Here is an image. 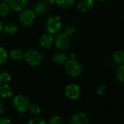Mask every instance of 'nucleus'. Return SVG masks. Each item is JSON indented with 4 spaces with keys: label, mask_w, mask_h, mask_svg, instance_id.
I'll return each instance as SVG.
<instances>
[{
    "label": "nucleus",
    "mask_w": 124,
    "mask_h": 124,
    "mask_svg": "<svg viewBox=\"0 0 124 124\" xmlns=\"http://www.w3.org/2000/svg\"><path fill=\"white\" fill-rule=\"evenodd\" d=\"M64 27L63 21L57 15L50 16L46 23V29L47 32L51 35H57L59 33Z\"/></svg>",
    "instance_id": "nucleus-1"
},
{
    "label": "nucleus",
    "mask_w": 124,
    "mask_h": 124,
    "mask_svg": "<svg viewBox=\"0 0 124 124\" xmlns=\"http://www.w3.org/2000/svg\"><path fill=\"white\" fill-rule=\"evenodd\" d=\"M65 71L66 73L72 77H77L81 74L83 71L82 65L76 60H67L65 64Z\"/></svg>",
    "instance_id": "nucleus-2"
},
{
    "label": "nucleus",
    "mask_w": 124,
    "mask_h": 124,
    "mask_svg": "<svg viewBox=\"0 0 124 124\" xmlns=\"http://www.w3.org/2000/svg\"><path fill=\"white\" fill-rule=\"evenodd\" d=\"M24 58L26 62L31 66L36 67L39 65L42 61V54L35 49H29L24 54Z\"/></svg>",
    "instance_id": "nucleus-3"
},
{
    "label": "nucleus",
    "mask_w": 124,
    "mask_h": 124,
    "mask_svg": "<svg viewBox=\"0 0 124 124\" xmlns=\"http://www.w3.org/2000/svg\"><path fill=\"white\" fill-rule=\"evenodd\" d=\"M35 18H36V15L33 11V9H25L24 10L21 11L18 17L19 23L23 26H26V27L32 25L35 20Z\"/></svg>",
    "instance_id": "nucleus-4"
},
{
    "label": "nucleus",
    "mask_w": 124,
    "mask_h": 124,
    "mask_svg": "<svg viewBox=\"0 0 124 124\" xmlns=\"http://www.w3.org/2000/svg\"><path fill=\"white\" fill-rule=\"evenodd\" d=\"M54 43L58 49L60 51L67 50L71 45V39L69 36L65 34L64 33H59L56 35Z\"/></svg>",
    "instance_id": "nucleus-5"
},
{
    "label": "nucleus",
    "mask_w": 124,
    "mask_h": 124,
    "mask_svg": "<svg viewBox=\"0 0 124 124\" xmlns=\"http://www.w3.org/2000/svg\"><path fill=\"white\" fill-rule=\"evenodd\" d=\"M29 99L23 94H18L13 99V106L15 109L20 113L26 112L29 110Z\"/></svg>",
    "instance_id": "nucleus-6"
},
{
    "label": "nucleus",
    "mask_w": 124,
    "mask_h": 124,
    "mask_svg": "<svg viewBox=\"0 0 124 124\" xmlns=\"http://www.w3.org/2000/svg\"><path fill=\"white\" fill-rule=\"evenodd\" d=\"M50 9V5L46 0H37L34 5V9L35 15L39 17L45 16Z\"/></svg>",
    "instance_id": "nucleus-7"
},
{
    "label": "nucleus",
    "mask_w": 124,
    "mask_h": 124,
    "mask_svg": "<svg viewBox=\"0 0 124 124\" xmlns=\"http://www.w3.org/2000/svg\"><path fill=\"white\" fill-rule=\"evenodd\" d=\"M65 94L70 100H77L81 95L80 88L74 84H69L65 89Z\"/></svg>",
    "instance_id": "nucleus-8"
},
{
    "label": "nucleus",
    "mask_w": 124,
    "mask_h": 124,
    "mask_svg": "<svg viewBox=\"0 0 124 124\" xmlns=\"http://www.w3.org/2000/svg\"><path fill=\"white\" fill-rule=\"evenodd\" d=\"M94 0H77L76 7L81 12H88L94 7Z\"/></svg>",
    "instance_id": "nucleus-9"
},
{
    "label": "nucleus",
    "mask_w": 124,
    "mask_h": 124,
    "mask_svg": "<svg viewBox=\"0 0 124 124\" xmlns=\"http://www.w3.org/2000/svg\"><path fill=\"white\" fill-rule=\"evenodd\" d=\"M29 4V0H10L9 6L15 12L24 10Z\"/></svg>",
    "instance_id": "nucleus-10"
},
{
    "label": "nucleus",
    "mask_w": 124,
    "mask_h": 124,
    "mask_svg": "<svg viewBox=\"0 0 124 124\" xmlns=\"http://www.w3.org/2000/svg\"><path fill=\"white\" fill-rule=\"evenodd\" d=\"M88 117L83 113L75 114L70 120V124H88Z\"/></svg>",
    "instance_id": "nucleus-11"
},
{
    "label": "nucleus",
    "mask_w": 124,
    "mask_h": 124,
    "mask_svg": "<svg viewBox=\"0 0 124 124\" xmlns=\"http://www.w3.org/2000/svg\"><path fill=\"white\" fill-rule=\"evenodd\" d=\"M54 42V39L53 35L49 33H44L39 39V44L43 48H49L50 47Z\"/></svg>",
    "instance_id": "nucleus-12"
},
{
    "label": "nucleus",
    "mask_w": 124,
    "mask_h": 124,
    "mask_svg": "<svg viewBox=\"0 0 124 124\" xmlns=\"http://www.w3.org/2000/svg\"><path fill=\"white\" fill-rule=\"evenodd\" d=\"M53 60L56 64L62 65V64H64V63H66L67 62L68 57L63 52H61V51L59 52L58 51V52H55L54 54L53 55Z\"/></svg>",
    "instance_id": "nucleus-13"
},
{
    "label": "nucleus",
    "mask_w": 124,
    "mask_h": 124,
    "mask_svg": "<svg viewBox=\"0 0 124 124\" xmlns=\"http://www.w3.org/2000/svg\"><path fill=\"white\" fill-rule=\"evenodd\" d=\"M12 89L7 84H2L0 86V96L3 98H9L12 95Z\"/></svg>",
    "instance_id": "nucleus-14"
},
{
    "label": "nucleus",
    "mask_w": 124,
    "mask_h": 124,
    "mask_svg": "<svg viewBox=\"0 0 124 124\" xmlns=\"http://www.w3.org/2000/svg\"><path fill=\"white\" fill-rule=\"evenodd\" d=\"M4 32L7 35H13L18 31V26L14 23H9L6 25H4Z\"/></svg>",
    "instance_id": "nucleus-15"
},
{
    "label": "nucleus",
    "mask_w": 124,
    "mask_h": 124,
    "mask_svg": "<svg viewBox=\"0 0 124 124\" xmlns=\"http://www.w3.org/2000/svg\"><path fill=\"white\" fill-rule=\"evenodd\" d=\"M113 61L119 65H124V52L123 51H116L113 54Z\"/></svg>",
    "instance_id": "nucleus-16"
},
{
    "label": "nucleus",
    "mask_w": 124,
    "mask_h": 124,
    "mask_svg": "<svg viewBox=\"0 0 124 124\" xmlns=\"http://www.w3.org/2000/svg\"><path fill=\"white\" fill-rule=\"evenodd\" d=\"M58 7L62 9H69L75 4V0H56Z\"/></svg>",
    "instance_id": "nucleus-17"
},
{
    "label": "nucleus",
    "mask_w": 124,
    "mask_h": 124,
    "mask_svg": "<svg viewBox=\"0 0 124 124\" xmlns=\"http://www.w3.org/2000/svg\"><path fill=\"white\" fill-rule=\"evenodd\" d=\"M10 56L14 60H20L24 57V53L19 49H15L10 52Z\"/></svg>",
    "instance_id": "nucleus-18"
},
{
    "label": "nucleus",
    "mask_w": 124,
    "mask_h": 124,
    "mask_svg": "<svg viewBox=\"0 0 124 124\" xmlns=\"http://www.w3.org/2000/svg\"><path fill=\"white\" fill-rule=\"evenodd\" d=\"M10 7L9 4L6 3H1L0 4V17H4L7 16L10 13Z\"/></svg>",
    "instance_id": "nucleus-19"
},
{
    "label": "nucleus",
    "mask_w": 124,
    "mask_h": 124,
    "mask_svg": "<svg viewBox=\"0 0 124 124\" xmlns=\"http://www.w3.org/2000/svg\"><path fill=\"white\" fill-rule=\"evenodd\" d=\"M11 78H12V76L9 72L7 71L2 72L0 74V82L3 84H7L11 80Z\"/></svg>",
    "instance_id": "nucleus-20"
},
{
    "label": "nucleus",
    "mask_w": 124,
    "mask_h": 124,
    "mask_svg": "<svg viewBox=\"0 0 124 124\" xmlns=\"http://www.w3.org/2000/svg\"><path fill=\"white\" fill-rule=\"evenodd\" d=\"M8 58V54L7 51L3 48L0 46V65H4Z\"/></svg>",
    "instance_id": "nucleus-21"
},
{
    "label": "nucleus",
    "mask_w": 124,
    "mask_h": 124,
    "mask_svg": "<svg viewBox=\"0 0 124 124\" xmlns=\"http://www.w3.org/2000/svg\"><path fill=\"white\" fill-rule=\"evenodd\" d=\"M32 115H38L41 112V108L39 105H36V104H32L30 105L29 107V110H28Z\"/></svg>",
    "instance_id": "nucleus-22"
},
{
    "label": "nucleus",
    "mask_w": 124,
    "mask_h": 124,
    "mask_svg": "<svg viewBox=\"0 0 124 124\" xmlns=\"http://www.w3.org/2000/svg\"><path fill=\"white\" fill-rule=\"evenodd\" d=\"M116 77L118 79V81H120L122 83H124V65H121L118 68L116 72Z\"/></svg>",
    "instance_id": "nucleus-23"
},
{
    "label": "nucleus",
    "mask_w": 124,
    "mask_h": 124,
    "mask_svg": "<svg viewBox=\"0 0 124 124\" xmlns=\"http://www.w3.org/2000/svg\"><path fill=\"white\" fill-rule=\"evenodd\" d=\"M48 124H64V121L62 118L59 116H54L50 119Z\"/></svg>",
    "instance_id": "nucleus-24"
},
{
    "label": "nucleus",
    "mask_w": 124,
    "mask_h": 124,
    "mask_svg": "<svg viewBox=\"0 0 124 124\" xmlns=\"http://www.w3.org/2000/svg\"><path fill=\"white\" fill-rule=\"evenodd\" d=\"M75 32V28L73 25H67L64 28V33L69 36H72Z\"/></svg>",
    "instance_id": "nucleus-25"
},
{
    "label": "nucleus",
    "mask_w": 124,
    "mask_h": 124,
    "mask_svg": "<svg viewBox=\"0 0 124 124\" xmlns=\"http://www.w3.org/2000/svg\"><path fill=\"white\" fill-rule=\"evenodd\" d=\"M28 124H47L46 122L40 118H33L32 120H31Z\"/></svg>",
    "instance_id": "nucleus-26"
},
{
    "label": "nucleus",
    "mask_w": 124,
    "mask_h": 124,
    "mask_svg": "<svg viewBox=\"0 0 124 124\" xmlns=\"http://www.w3.org/2000/svg\"><path fill=\"white\" fill-rule=\"evenodd\" d=\"M105 91H106V86H103V85H101V86H99L98 87L96 92H97L98 94L102 95V94H103L105 92Z\"/></svg>",
    "instance_id": "nucleus-27"
},
{
    "label": "nucleus",
    "mask_w": 124,
    "mask_h": 124,
    "mask_svg": "<svg viewBox=\"0 0 124 124\" xmlns=\"http://www.w3.org/2000/svg\"><path fill=\"white\" fill-rule=\"evenodd\" d=\"M0 124H12L10 119L6 118H0Z\"/></svg>",
    "instance_id": "nucleus-28"
},
{
    "label": "nucleus",
    "mask_w": 124,
    "mask_h": 124,
    "mask_svg": "<svg viewBox=\"0 0 124 124\" xmlns=\"http://www.w3.org/2000/svg\"><path fill=\"white\" fill-rule=\"evenodd\" d=\"M4 105L3 104L0 102V116L4 112Z\"/></svg>",
    "instance_id": "nucleus-29"
},
{
    "label": "nucleus",
    "mask_w": 124,
    "mask_h": 124,
    "mask_svg": "<svg viewBox=\"0 0 124 124\" xmlns=\"http://www.w3.org/2000/svg\"><path fill=\"white\" fill-rule=\"evenodd\" d=\"M3 28H4V23H3V22L0 20V32L3 31Z\"/></svg>",
    "instance_id": "nucleus-30"
},
{
    "label": "nucleus",
    "mask_w": 124,
    "mask_h": 124,
    "mask_svg": "<svg viewBox=\"0 0 124 124\" xmlns=\"http://www.w3.org/2000/svg\"><path fill=\"white\" fill-rule=\"evenodd\" d=\"M70 58H71V60H75V58H76V55H75V54L72 53V54H70Z\"/></svg>",
    "instance_id": "nucleus-31"
},
{
    "label": "nucleus",
    "mask_w": 124,
    "mask_h": 124,
    "mask_svg": "<svg viewBox=\"0 0 124 124\" xmlns=\"http://www.w3.org/2000/svg\"><path fill=\"white\" fill-rule=\"evenodd\" d=\"M49 4H53V3H56V0H46Z\"/></svg>",
    "instance_id": "nucleus-32"
},
{
    "label": "nucleus",
    "mask_w": 124,
    "mask_h": 124,
    "mask_svg": "<svg viewBox=\"0 0 124 124\" xmlns=\"http://www.w3.org/2000/svg\"><path fill=\"white\" fill-rule=\"evenodd\" d=\"M2 1H3V3H6V4H7V2L9 3V1H10V0H2Z\"/></svg>",
    "instance_id": "nucleus-33"
},
{
    "label": "nucleus",
    "mask_w": 124,
    "mask_h": 124,
    "mask_svg": "<svg viewBox=\"0 0 124 124\" xmlns=\"http://www.w3.org/2000/svg\"><path fill=\"white\" fill-rule=\"evenodd\" d=\"M96 1H101V2H103V1H107V0H96Z\"/></svg>",
    "instance_id": "nucleus-34"
}]
</instances>
